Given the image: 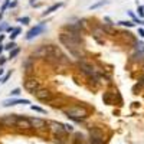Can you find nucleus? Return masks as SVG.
<instances>
[{
	"label": "nucleus",
	"mask_w": 144,
	"mask_h": 144,
	"mask_svg": "<svg viewBox=\"0 0 144 144\" xmlns=\"http://www.w3.org/2000/svg\"><path fill=\"white\" fill-rule=\"evenodd\" d=\"M65 130L66 131H74V127L71 124H65Z\"/></svg>",
	"instance_id": "26"
},
{
	"label": "nucleus",
	"mask_w": 144,
	"mask_h": 144,
	"mask_svg": "<svg viewBox=\"0 0 144 144\" xmlns=\"http://www.w3.org/2000/svg\"><path fill=\"white\" fill-rule=\"evenodd\" d=\"M19 33H20V28H16V29H13L12 35H10V41H13V39H16V38H17V36H19Z\"/></svg>",
	"instance_id": "14"
},
{
	"label": "nucleus",
	"mask_w": 144,
	"mask_h": 144,
	"mask_svg": "<svg viewBox=\"0 0 144 144\" xmlns=\"http://www.w3.org/2000/svg\"><path fill=\"white\" fill-rule=\"evenodd\" d=\"M25 88H26V91H29L30 94H33V92H36L38 89H41V84H39L38 79L28 78L25 81Z\"/></svg>",
	"instance_id": "6"
},
{
	"label": "nucleus",
	"mask_w": 144,
	"mask_h": 144,
	"mask_svg": "<svg viewBox=\"0 0 144 144\" xmlns=\"http://www.w3.org/2000/svg\"><path fill=\"white\" fill-rule=\"evenodd\" d=\"M19 94H20V89H19V88H15L13 91H10V95H13V97H17Z\"/></svg>",
	"instance_id": "23"
},
{
	"label": "nucleus",
	"mask_w": 144,
	"mask_h": 144,
	"mask_svg": "<svg viewBox=\"0 0 144 144\" xmlns=\"http://www.w3.org/2000/svg\"><path fill=\"white\" fill-rule=\"evenodd\" d=\"M107 3V0H101V2H98V3H95V4H92L89 9H97V7H100V6H102V4H105Z\"/></svg>",
	"instance_id": "19"
},
{
	"label": "nucleus",
	"mask_w": 144,
	"mask_h": 144,
	"mask_svg": "<svg viewBox=\"0 0 144 144\" xmlns=\"http://www.w3.org/2000/svg\"><path fill=\"white\" fill-rule=\"evenodd\" d=\"M33 95L39 101H50L52 100V92L49 89H38L36 92H33Z\"/></svg>",
	"instance_id": "9"
},
{
	"label": "nucleus",
	"mask_w": 144,
	"mask_h": 144,
	"mask_svg": "<svg viewBox=\"0 0 144 144\" xmlns=\"http://www.w3.org/2000/svg\"><path fill=\"white\" fill-rule=\"evenodd\" d=\"M59 41L72 55H78V49H81V36L78 32H69V33H61Z\"/></svg>",
	"instance_id": "1"
},
{
	"label": "nucleus",
	"mask_w": 144,
	"mask_h": 144,
	"mask_svg": "<svg viewBox=\"0 0 144 144\" xmlns=\"http://www.w3.org/2000/svg\"><path fill=\"white\" fill-rule=\"evenodd\" d=\"M9 2L10 0H4L3 6H2V9H0V20H2V17H3V13H4V10H6V7L9 6Z\"/></svg>",
	"instance_id": "15"
},
{
	"label": "nucleus",
	"mask_w": 144,
	"mask_h": 144,
	"mask_svg": "<svg viewBox=\"0 0 144 144\" xmlns=\"http://www.w3.org/2000/svg\"><path fill=\"white\" fill-rule=\"evenodd\" d=\"M128 15L131 16V19H133V22H134V23H143L141 20H138V17H135L134 13H133V12H128Z\"/></svg>",
	"instance_id": "21"
},
{
	"label": "nucleus",
	"mask_w": 144,
	"mask_h": 144,
	"mask_svg": "<svg viewBox=\"0 0 144 144\" xmlns=\"http://www.w3.org/2000/svg\"><path fill=\"white\" fill-rule=\"evenodd\" d=\"M0 58H2V56H0ZM4 62H6V58H2V59H0V66L4 65Z\"/></svg>",
	"instance_id": "28"
},
{
	"label": "nucleus",
	"mask_w": 144,
	"mask_h": 144,
	"mask_svg": "<svg viewBox=\"0 0 144 144\" xmlns=\"http://www.w3.org/2000/svg\"><path fill=\"white\" fill-rule=\"evenodd\" d=\"M20 52V49L19 48H15L13 50H10V55H9V58L7 59H12V58H15V56H17V53Z\"/></svg>",
	"instance_id": "16"
},
{
	"label": "nucleus",
	"mask_w": 144,
	"mask_h": 144,
	"mask_svg": "<svg viewBox=\"0 0 144 144\" xmlns=\"http://www.w3.org/2000/svg\"><path fill=\"white\" fill-rule=\"evenodd\" d=\"M3 49H4V46H3V45H0V53L3 52Z\"/></svg>",
	"instance_id": "29"
},
{
	"label": "nucleus",
	"mask_w": 144,
	"mask_h": 144,
	"mask_svg": "<svg viewBox=\"0 0 144 144\" xmlns=\"http://www.w3.org/2000/svg\"><path fill=\"white\" fill-rule=\"evenodd\" d=\"M59 7H62V3H55V4H52V6H50V7H48V9L43 12V16L50 15V13H53L55 10H58Z\"/></svg>",
	"instance_id": "13"
},
{
	"label": "nucleus",
	"mask_w": 144,
	"mask_h": 144,
	"mask_svg": "<svg viewBox=\"0 0 144 144\" xmlns=\"http://www.w3.org/2000/svg\"><path fill=\"white\" fill-rule=\"evenodd\" d=\"M78 66L81 68V71L84 72V74H87V75L89 76V78H92L94 81H98V79H100V75L97 74V71H95V69L92 68L91 65H88L87 62H84V61L81 62V61H79V62H78Z\"/></svg>",
	"instance_id": "4"
},
{
	"label": "nucleus",
	"mask_w": 144,
	"mask_h": 144,
	"mask_svg": "<svg viewBox=\"0 0 144 144\" xmlns=\"http://www.w3.org/2000/svg\"><path fill=\"white\" fill-rule=\"evenodd\" d=\"M30 110L36 111V113H41V114L46 113V110H43V108H41V107H36V105H30Z\"/></svg>",
	"instance_id": "17"
},
{
	"label": "nucleus",
	"mask_w": 144,
	"mask_h": 144,
	"mask_svg": "<svg viewBox=\"0 0 144 144\" xmlns=\"http://www.w3.org/2000/svg\"><path fill=\"white\" fill-rule=\"evenodd\" d=\"M3 28H4V26H3ZM3 28H0V30H2V29H3Z\"/></svg>",
	"instance_id": "30"
},
{
	"label": "nucleus",
	"mask_w": 144,
	"mask_h": 144,
	"mask_svg": "<svg viewBox=\"0 0 144 144\" xmlns=\"http://www.w3.org/2000/svg\"><path fill=\"white\" fill-rule=\"evenodd\" d=\"M16 121H17V115L15 114H10V115H4L0 118V122L3 125H7V127H12V125H16Z\"/></svg>",
	"instance_id": "10"
},
{
	"label": "nucleus",
	"mask_w": 144,
	"mask_h": 144,
	"mask_svg": "<svg viewBox=\"0 0 144 144\" xmlns=\"http://www.w3.org/2000/svg\"><path fill=\"white\" fill-rule=\"evenodd\" d=\"M65 114H66L68 118L81 121V120H84V118L88 117V110L82 105H72V107H69V108L65 110Z\"/></svg>",
	"instance_id": "2"
},
{
	"label": "nucleus",
	"mask_w": 144,
	"mask_h": 144,
	"mask_svg": "<svg viewBox=\"0 0 144 144\" xmlns=\"http://www.w3.org/2000/svg\"><path fill=\"white\" fill-rule=\"evenodd\" d=\"M29 20H30L29 17H20V19H19V22H20V23H23V25H28V23H29Z\"/></svg>",
	"instance_id": "24"
},
{
	"label": "nucleus",
	"mask_w": 144,
	"mask_h": 144,
	"mask_svg": "<svg viewBox=\"0 0 144 144\" xmlns=\"http://www.w3.org/2000/svg\"><path fill=\"white\" fill-rule=\"evenodd\" d=\"M10 75H12V72H7L6 75H4V76H3V78L0 79V82H2V84H4V82H7V79H9V78H10Z\"/></svg>",
	"instance_id": "22"
},
{
	"label": "nucleus",
	"mask_w": 144,
	"mask_h": 144,
	"mask_svg": "<svg viewBox=\"0 0 144 144\" xmlns=\"http://www.w3.org/2000/svg\"><path fill=\"white\" fill-rule=\"evenodd\" d=\"M43 30H45V25H43V23H39V25H36L35 28H32L30 30L26 33V39H28V41H30V39L36 38L38 35H41Z\"/></svg>",
	"instance_id": "7"
},
{
	"label": "nucleus",
	"mask_w": 144,
	"mask_h": 144,
	"mask_svg": "<svg viewBox=\"0 0 144 144\" xmlns=\"http://www.w3.org/2000/svg\"><path fill=\"white\" fill-rule=\"evenodd\" d=\"M143 23H144V22H143Z\"/></svg>",
	"instance_id": "31"
},
{
	"label": "nucleus",
	"mask_w": 144,
	"mask_h": 144,
	"mask_svg": "<svg viewBox=\"0 0 144 144\" xmlns=\"http://www.w3.org/2000/svg\"><path fill=\"white\" fill-rule=\"evenodd\" d=\"M49 125H50L49 127L50 131L56 135V138H65V135H66L65 124H61V122H56V121H50Z\"/></svg>",
	"instance_id": "3"
},
{
	"label": "nucleus",
	"mask_w": 144,
	"mask_h": 144,
	"mask_svg": "<svg viewBox=\"0 0 144 144\" xmlns=\"http://www.w3.org/2000/svg\"><path fill=\"white\" fill-rule=\"evenodd\" d=\"M19 104L28 105V104H30V101L29 100H20V98H17V100H4L3 102H2V105L3 107H13V105H19Z\"/></svg>",
	"instance_id": "11"
},
{
	"label": "nucleus",
	"mask_w": 144,
	"mask_h": 144,
	"mask_svg": "<svg viewBox=\"0 0 144 144\" xmlns=\"http://www.w3.org/2000/svg\"><path fill=\"white\" fill-rule=\"evenodd\" d=\"M138 16H140V17H144V7L143 6H138Z\"/></svg>",
	"instance_id": "25"
},
{
	"label": "nucleus",
	"mask_w": 144,
	"mask_h": 144,
	"mask_svg": "<svg viewBox=\"0 0 144 144\" xmlns=\"http://www.w3.org/2000/svg\"><path fill=\"white\" fill-rule=\"evenodd\" d=\"M89 143L91 144H104V134L100 128L89 130Z\"/></svg>",
	"instance_id": "5"
},
{
	"label": "nucleus",
	"mask_w": 144,
	"mask_h": 144,
	"mask_svg": "<svg viewBox=\"0 0 144 144\" xmlns=\"http://www.w3.org/2000/svg\"><path fill=\"white\" fill-rule=\"evenodd\" d=\"M16 127H17V128H20V130H30V128H33V127H32V122H30V118L19 117V115H17Z\"/></svg>",
	"instance_id": "8"
},
{
	"label": "nucleus",
	"mask_w": 144,
	"mask_h": 144,
	"mask_svg": "<svg viewBox=\"0 0 144 144\" xmlns=\"http://www.w3.org/2000/svg\"><path fill=\"white\" fill-rule=\"evenodd\" d=\"M30 122H32V127H33L35 130H42V128H46V125H48V122L45 121V120L38 118V117H33V118H30Z\"/></svg>",
	"instance_id": "12"
},
{
	"label": "nucleus",
	"mask_w": 144,
	"mask_h": 144,
	"mask_svg": "<svg viewBox=\"0 0 144 144\" xmlns=\"http://www.w3.org/2000/svg\"><path fill=\"white\" fill-rule=\"evenodd\" d=\"M15 48H16V43L12 41V42H10V43H7L6 46H4V49H7V50H13V49H15Z\"/></svg>",
	"instance_id": "20"
},
{
	"label": "nucleus",
	"mask_w": 144,
	"mask_h": 144,
	"mask_svg": "<svg viewBox=\"0 0 144 144\" xmlns=\"http://www.w3.org/2000/svg\"><path fill=\"white\" fill-rule=\"evenodd\" d=\"M138 35H140L141 38H144V30L143 29H138Z\"/></svg>",
	"instance_id": "27"
},
{
	"label": "nucleus",
	"mask_w": 144,
	"mask_h": 144,
	"mask_svg": "<svg viewBox=\"0 0 144 144\" xmlns=\"http://www.w3.org/2000/svg\"><path fill=\"white\" fill-rule=\"evenodd\" d=\"M118 25H121V26H127V28H134L135 23H134V22H118Z\"/></svg>",
	"instance_id": "18"
}]
</instances>
